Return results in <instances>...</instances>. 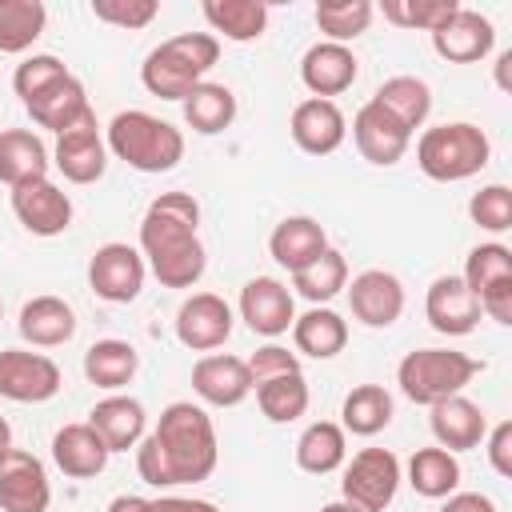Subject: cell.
Returning a JSON list of instances; mask_svg holds the SVG:
<instances>
[{
    "instance_id": "cell-1",
    "label": "cell",
    "mask_w": 512,
    "mask_h": 512,
    "mask_svg": "<svg viewBox=\"0 0 512 512\" xmlns=\"http://www.w3.org/2000/svg\"><path fill=\"white\" fill-rule=\"evenodd\" d=\"M140 480L152 488L172 484H200L216 468V428L208 412L192 400H176L160 412V424L152 436L136 448Z\"/></svg>"
},
{
    "instance_id": "cell-2",
    "label": "cell",
    "mask_w": 512,
    "mask_h": 512,
    "mask_svg": "<svg viewBox=\"0 0 512 512\" xmlns=\"http://www.w3.org/2000/svg\"><path fill=\"white\" fill-rule=\"evenodd\" d=\"M200 204L188 192H160L140 220V256L164 288H192L204 276V244L196 236Z\"/></svg>"
},
{
    "instance_id": "cell-3",
    "label": "cell",
    "mask_w": 512,
    "mask_h": 512,
    "mask_svg": "<svg viewBox=\"0 0 512 512\" xmlns=\"http://www.w3.org/2000/svg\"><path fill=\"white\" fill-rule=\"evenodd\" d=\"M216 60H220V40L212 32H180L148 52L140 80L160 100H184Z\"/></svg>"
},
{
    "instance_id": "cell-4",
    "label": "cell",
    "mask_w": 512,
    "mask_h": 512,
    "mask_svg": "<svg viewBox=\"0 0 512 512\" xmlns=\"http://www.w3.org/2000/svg\"><path fill=\"white\" fill-rule=\"evenodd\" d=\"M104 144H108L112 156H120L136 172H168L184 156L180 128L160 120V116H152V112H140V108L116 112L112 124H108V140Z\"/></svg>"
},
{
    "instance_id": "cell-5",
    "label": "cell",
    "mask_w": 512,
    "mask_h": 512,
    "mask_svg": "<svg viewBox=\"0 0 512 512\" xmlns=\"http://www.w3.org/2000/svg\"><path fill=\"white\" fill-rule=\"evenodd\" d=\"M484 368V360L452 348H416L400 360L396 384L412 404H440L448 396H460V388Z\"/></svg>"
},
{
    "instance_id": "cell-6",
    "label": "cell",
    "mask_w": 512,
    "mask_h": 512,
    "mask_svg": "<svg viewBox=\"0 0 512 512\" xmlns=\"http://www.w3.org/2000/svg\"><path fill=\"white\" fill-rule=\"evenodd\" d=\"M492 156V144L488 136L476 128V124H436L420 136L416 144V164L428 180H440V184H452V180H468L476 176Z\"/></svg>"
},
{
    "instance_id": "cell-7",
    "label": "cell",
    "mask_w": 512,
    "mask_h": 512,
    "mask_svg": "<svg viewBox=\"0 0 512 512\" xmlns=\"http://www.w3.org/2000/svg\"><path fill=\"white\" fill-rule=\"evenodd\" d=\"M396 488H400V460L388 448H360L340 480V496L360 512H384Z\"/></svg>"
},
{
    "instance_id": "cell-8",
    "label": "cell",
    "mask_w": 512,
    "mask_h": 512,
    "mask_svg": "<svg viewBox=\"0 0 512 512\" xmlns=\"http://www.w3.org/2000/svg\"><path fill=\"white\" fill-rule=\"evenodd\" d=\"M88 284L108 304H132L144 288V256L132 244H100L88 260Z\"/></svg>"
},
{
    "instance_id": "cell-9",
    "label": "cell",
    "mask_w": 512,
    "mask_h": 512,
    "mask_svg": "<svg viewBox=\"0 0 512 512\" xmlns=\"http://www.w3.org/2000/svg\"><path fill=\"white\" fill-rule=\"evenodd\" d=\"M48 504L52 484L44 464L24 448H8L0 456V512H48Z\"/></svg>"
},
{
    "instance_id": "cell-10",
    "label": "cell",
    "mask_w": 512,
    "mask_h": 512,
    "mask_svg": "<svg viewBox=\"0 0 512 512\" xmlns=\"http://www.w3.org/2000/svg\"><path fill=\"white\" fill-rule=\"evenodd\" d=\"M60 392V368L56 360L40 352L4 348L0 352V396L16 404H44Z\"/></svg>"
},
{
    "instance_id": "cell-11",
    "label": "cell",
    "mask_w": 512,
    "mask_h": 512,
    "mask_svg": "<svg viewBox=\"0 0 512 512\" xmlns=\"http://www.w3.org/2000/svg\"><path fill=\"white\" fill-rule=\"evenodd\" d=\"M176 336L192 352H212L232 336V308L216 292H196L176 312Z\"/></svg>"
},
{
    "instance_id": "cell-12",
    "label": "cell",
    "mask_w": 512,
    "mask_h": 512,
    "mask_svg": "<svg viewBox=\"0 0 512 512\" xmlns=\"http://www.w3.org/2000/svg\"><path fill=\"white\" fill-rule=\"evenodd\" d=\"M52 164L72 184H96L104 176V168H108V144H104V136L96 128V116H88L76 128H68V132L56 136Z\"/></svg>"
},
{
    "instance_id": "cell-13",
    "label": "cell",
    "mask_w": 512,
    "mask_h": 512,
    "mask_svg": "<svg viewBox=\"0 0 512 512\" xmlns=\"http://www.w3.org/2000/svg\"><path fill=\"white\" fill-rule=\"evenodd\" d=\"M12 212L32 236H60L72 224V200L48 176L12 188Z\"/></svg>"
},
{
    "instance_id": "cell-14",
    "label": "cell",
    "mask_w": 512,
    "mask_h": 512,
    "mask_svg": "<svg viewBox=\"0 0 512 512\" xmlns=\"http://www.w3.org/2000/svg\"><path fill=\"white\" fill-rule=\"evenodd\" d=\"M496 44V32H492V20L472 12V8H456L436 32H432V48L436 56H444L448 64H476L492 52Z\"/></svg>"
},
{
    "instance_id": "cell-15",
    "label": "cell",
    "mask_w": 512,
    "mask_h": 512,
    "mask_svg": "<svg viewBox=\"0 0 512 512\" xmlns=\"http://www.w3.org/2000/svg\"><path fill=\"white\" fill-rule=\"evenodd\" d=\"M352 136H356L360 156H364L368 164H380V168L396 164V160L408 152V140H412V132H408L396 116H388L376 100H368V104L356 112Z\"/></svg>"
},
{
    "instance_id": "cell-16",
    "label": "cell",
    "mask_w": 512,
    "mask_h": 512,
    "mask_svg": "<svg viewBox=\"0 0 512 512\" xmlns=\"http://www.w3.org/2000/svg\"><path fill=\"white\" fill-rule=\"evenodd\" d=\"M348 304H352V316L368 328H388L392 320H400L404 312V288L392 272L384 268H368L360 276H352V288H348Z\"/></svg>"
},
{
    "instance_id": "cell-17",
    "label": "cell",
    "mask_w": 512,
    "mask_h": 512,
    "mask_svg": "<svg viewBox=\"0 0 512 512\" xmlns=\"http://www.w3.org/2000/svg\"><path fill=\"white\" fill-rule=\"evenodd\" d=\"M240 316L256 336H280L296 320L292 292L272 276H256L240 288Z\"/></svg>"
},
{
    "instance_id": "cell-18",
    "label": "cell",
    "mask_w": 512,
    "mask_h": 512,
    "mask_svg": "<svg viewBox=\"0 0 512 512\" xmlns=\"http://www.w3.org/2000/svg\"><path fill=\"white\" fill-rule=\"evenodd\" d=\"M356 72H360V64H356L352 48H348V44H332V40L312 44V48L304 52V60H300V80H304V88H308L312 96H320V100L348 92L352 80H356Z\"/></svg>"
},
{
    "instance_id": "cell-19",
    "label": "cell",
    "mask_w": 512,
    "mask_h": 512,
    "mask_svg": "<svg viewBox=\"0 0 512 512\" xmlns=\"http://www.w3.org/2000/svg\"><path fill=\"white\" fill-rule=\"evenodd\" d=\"M424 312H428V324L436 332H444V336H468L480 324V300L468 292V284L460 276L432 280Z\"/></svg>"
},
{
    "instance_id": "cell-20",
    "label": "cell",
    "mask_w": 512,
    "mask_h": 512,
    "mask_svg": "<svg viewBox=\"0 0 512 512\" xmlns=\"http://www.w3.org/2000/svg\"><path fill=\"white\" fill-rule=\"evenodd\" d=\"M344 132H348L344 112H340L332 100L312 96V100H300L296 112H292V140H296V148L308 152V156H328V152H336V148L344 144Z\"/></svg>"
},
{
    "instance_id": "cell-21",
    "label": "cell",
    "mask_w": 512,
    "mask_h": 512,
    "mask_svg": "<svg viewBox=\"0 0 512 512\" xmlns=\"http://www.w3.org/2000/svg\"><path fill=\"white\" fill-rule=\"evenodd\" d=\"M192 392L212 408H236L252 392L248 364L240 356H204L192 368Z\"/></svg>"
},
{
    "instance_id": "cell-22",
    "label": "cell",
    "mask_w": 512,
    "mask_h": 512,
    "mask_svg": "<svg viewBox=\"0 0 512 512\" xmlns=\"http://www.w3.org/2000/svg\"><path fill=\"white\" fill-rule=\"evenodd\" d=\"M108 444L96 436L92 424H64L56 436H52V460L64 476L72 480H88V476H100L104 464H108Z\"/></svg>"
},
{
    "instance_id": "cell-23",
    "label": "cell",
    "mask_w": 512,
    "mask_h": 512,
    "mask_svg": "<svg viewBox=\"0 0 512 512\" xmlns=\"http://www.w3.org/2000/svg\"><path fill=\"white\" fill-rule=\"evenodd\" d=\"M24 108H28V116H32L40 128H52L56 136L92 116L88 92H84V84H80L72 72H68L64 80H56L52 88H44V92H40L36 100H28Z\"/></svg>"
},
{
    "instance_id": "cell-24",
    "label": "cell",
    "mask_w": 512,
    "mask_h": 512,
    "mask_svg": "<svg viewBox=\"0 0 512 512\" xmlns=\"http://www.w3.org/2000/svg\"><path fill=\"white\" fill-rule=\"evenodd\" d=\"M484 432H488V420L480 404H472L468 396H448L432 404V436L444 452H468L484 440Z\"/></svg>"
},
{
    "instance_id": "cell-25",
    "label": "cell",
    "mask_w": 512,
    "mask_h": 512,
    "mask_svg": "<svg viewBox=\"0 0 512 512\" xmlns=\"http://www.w3.org/2000/svg\"><path fill=\"white\" fill-rule=\"evenodd\" d=\"M324 248H328V236H324V228H320L312 216H284V220L272 228V236H268L272 260H276L280 268H288V272H300V268L312 264Z\"/></svg>"
},
{
    "instance_id": "cell-26",
    "label": "cell",
    "mask_w": 512,
    "mask_h": 512,
    "mask_svg": "<svg viewBox=\"0 0 512 512\" xmlns=\"http://www.w3.org/2000/svg\"><path fill=\"white\" fill-rule=\"evenodd\" d=\"M88 424L108 444V452H128V448L140 444L148 416H144V404L140 400H132V396H108V400H100L88 412Z\"/></svg>"
},
{
    "instance_id": "cell-27",
    "label": "cell",
    "mask_w": 512,
    "mask_h": 512,
    "mask_svg": "<svg viewBox=\"0 0 512 512\" xmlns=\"http://www.w3.org/2000/svg\"><path fill=\"white\" fill-rule=\"evenodd\" d=\"M48 148L36 132L28 128H4L0 132V180L8 188H20L28 180H44L48 176Z\"/></svg>"
},
{
    "instance_id": "cell-28",
    "label": "cell",
    "mask_w": 512,
    "mask_h": 512,
    "mask_svg": "<svg viewBox=\"0 0 512 512\" xmlns=\"http://www.w3.org/2000/svg\"><path fill=\"white\" fill-rule=\"evenodd\" d=\"M72 332H76V312L60 296H32L20 308V336L36 348H56L72 340Z\"/></svg>"
},
{
    "instance_id": "cell-29",
    "label": "cell",
    "mask_w": 512,
    "mask_h": 512,
    "mask_svg": "<svg viewBox=\"0 0 512 512\" xmlns=\"http://www.w3.org/2000/svg\"><path fill=\"white\" fill-rule=\"evenodd\" d=\"M292 340L304 356L312 360H332L336 352H344L348 344V324L340 312L332 308H308L304 316L292 320Z\"/></svg>"
},
{
    "instance_id": "cell-30",
    "label": "cell",
    "mask_w": 512,
    "mask_h": 512,
    "mask_svg": "<svg viewBox=\"0 0 512 512\" xmlns=\"http://www.w3.org/2000/svg\"><path fill=\"white\" fill-rule=\"evenodd\" d=\"M180 104H184V124L192 132H200V136H216L236 120V96H232L228 84L200 80Z\"/></svg>"
},
{
    "instance_id": "cell-31",
    "label": "cell",
    "mask_w": 512,
    "mask_h": 512,
    "mask_svg": "<svg viewBox=\"0 0 512 512\" xmlns=\"http://www.w3.org/2000/svg\"><path fill=\"white\" fill-rule=\"evenodd\" d=\"M200 12L220 36H228L236 44L256 40L268 24V4L264 0H204Z\"/></svg>"
},
{
    "instance_id": "cell-32",
    "label": "cell",
    "mask_w": 512,
    "mask_h": 512,
    "mask_svg": "<svg viewBox=\"0 0 512 512\" xmlns=\"http://www.w3.org/2000/svg\"><path fill=\"white\" fill-rule=\"evenodd\" d=\"M344 452H348V444H344V428L332 424V420H316V424H308V428L300 432V440H296V464H300L304 472H312V476H328V472H336V468L344 464Z\"/></svg>"
},
{
    "instance_id": "cell-33",
    "label": "cell",
    "mask_w": 512,
    "mask_h": 512,
    "mask_svg": "<svg viewBox=\"0 0 512 512\" xmlns=\"http://www.w3.org/2000/svg\"><path fill=\"white\" fill-rule=\"evenodd\" d=\"M372 100H376L388 116H396L408 132H416V128L428 120V112H432V92H428V84L416 80V76H392V80H384Z\"/></svg>"
},
{
    "instance_id": "cell-34",
    "label": "cell",
    "mask_w": 512,
    "mask_h": 512,
    "mask_svg": "<svg viewBox=\"0 0 512 512\" xmlns=\"http://www.w3.org/2000/svg\"><path fill=\"white\" fill-rule=\"evenodd\" d=\"M140 368V356L128 340H96L84 352V376L96 388H124Z\"/></svg>"
},
{
    "instance_id": "cell-35",
    "label": "cell",
    "mask_w": 512,
    "mask_h": 512,
    "mask_svg": "<svg viewBox=\"0 0 512 512\" xmlns=\"http://www.w3.org/2000/svg\"><path fill=\"white\" fill-rule=\"evenodd\" d=\"M408 484L428 500H444L460 484V464L444 448H416L408 460Z\"/></svg>"
},
{
    "instance_id": "cell-36",
    "label": "cell",
    "mask_w": 512,
    "mask_h": 512,
    "mask_svg": "<svg viewBox=\"0 0 512 512\" xmlns=\"http://www.w3.org/2000/svg\"><path fill=\"white\" fill-rule=\"evenodd\" d=\"M340 416H344V432H352V436H376L392 420V396L380 384H356L344 396Z\"/></svg>"
},
{
    "instance_id": "cell-37",
    "label": "cell",
    "mask_w": 512,
    "mask_h": 512,
    "mask_svg": "<svg viewBox=\"0 0 512 512\" xmlns=\"http://www.w3.org/2000/svg\"><path fill=\"white\" fill-rule=\"evenodd\" d=\"M44 24H48V12L40 0H0V52L16 56L32 48Z\"/></svg>"
},
{
    "instance_id": "cell-38",
    "label": "cell",
    "mask_w": 512,
    "mask_h": 512,
    "mask_svg": "<svg viewBox=\"0 0 512 512\" xmlns=\"http://www.w3.org/2000/svg\"><path fill=\"white\" fill-rule=\"evenodd\" d=\"M256 404L272 424H292L308 412V384L300 372L272 376V380L256 384Z\"/></svg>"
},
{
    "instance_id": "cell-39",
    "label": "cell",
    "mask_w": 512,
    "mask_h": 512,
    "mask_svg": "<svg viewBox=\"0 0 512 512\" xmlns=\"http://www.w3.org/2000/svg\"><path fill=\"white\" fill-rule=\"evenodd\" d=\"M344 284H348V260H344L336 248H324L312 264H304L300 272H292V288H296L304 300H312V304L332 300Z\"/></svg>"
},
{
    "instance_id": "cell-40",
    "label": "cell",
    "mask_w": 512,
    "mask_h": 512,
    "mask_svg": "<svg viewBox=\"0 0 512 512\" xmlns=\"http://www.w3.org/2000/svg\"><path fill=\"white\" fill-rule=\"evenodd\" d=\"M372 12L376 8L368 0H320L316 4V28L332 44H344V40H356L360 32H368Z\"/></svg>"
},
{
    "instance_id": "cell-41",
    "label": "cell",
    "mask_w": 512,
    "mask_h": 512,
    "mask_svg": "<svg viewBox=\"0 0 512 512\" xmlns=\"http://www.w3.org/2000/svg\"><path fill=\"white\" fill-rule=\"evenodd\" d=\"M508 276H512V252L504 244H476L468 252V260H464V276L460 280L468 284L472 296H480L488 284L508 280Z\"/></svg>"
},
{
    "instance_id": "cell-42",
    "label": "cell",
    "mask_w": 512,
    "mask_h": 512,
    "mask_svg": "<svg viewBox=\"0 0 512 512\" xmlns=\"http://www.w3.org/2000/svg\"><path fill=\"white\" fill-rule=\"evenodd\" d=\"M460 4L456 0H384V20L400 24V28H424L436 32Z\"/></svg>"
},
{
    "instance_id": "cell-43",
    "label": "cell",
    "mask_w": 512,
    "mask_h": 512,
    "mask_svg": "<svg viewBox=\"0 0 512 512\" xmlns=\"http://www.w3.org/2000/svg\"><path fill=\"white\" fill-rule=\"evenodd\" d=\"M468 216L484 232H508L512 228V188L508 184H488L468 200Z\"/></svg>"
},
{
    "instance_id": "cell-44",
    "label": "cell",
    "mask_w": 512,
    "mask_h": 512,
    "mask_svg": "<svg viewBox=\"0 0 512 512\" xmlns=\"http://www.w3.org/2000/svg\"><path fill=\"white\" fill-rule=\"evenodd\" d=\"M68 76V68L56 60V56H28L16 72H12V88H16V96L28 104V100H36L44 88H52L56 80H64Z\"/></svg>"
},
{
    "instance_id": "cell-45",
    "label": "cell",
    "mask_w": 512,
    "mask_h": 512,
    "mask_svg": "<svg viewBox=\"0 0 512 512\" xmlns=\"http://www.w3.org/2000/svg\"><path fill=\"white\" fill-rule=\"evenodd\" d=\"M156 12H160L156 0H92V16H96V20L116 24V28H128V32L152 24Z\"/></svg>"
},
{
    "instance_id": "cell-46",
    "label": "cell",
    "mask_w": 512,
    "mask_h": 512,
    "mask_svg": "<svg viewBox=\"0 0 512 512\" xmlns=\"http://www.w3.org/2000/svg\"><path fill=\"white\" fill-rule=\"evenodd\" d=\"M244 364H248L252 388H256V384H264V380H272V376L300 372V360H296L288 348H280V344H264V348H256V352H252V360H244Z\"/></svg>"
},
{
    "instance_id": "cell-47",
    "label": "cell",
    "mask_w": 512,
    "mask_h": 512,
    "mask_svg": "<svg viewBox=\"0 0 512 512\" xmlns=\"http://www.w3.org/2000/svg\"><path fill=\"white\" fill-rule=\"evenodd\" d=\"M476 300H480V312H484V316H492L496 324H512V276L488 284Z\"/></svg>"
},
{
    "instance_id": "cell-48",
    "label": "cell",
    "mask_w": 512,
    "mask_h": 512,
    "mask_svg": "<svg viewBox=\"0 0 512 512\" xmlns=\"http://www.w3.org/2000/svg\"><path fill=\"white\" fill-rule=\"evenodd\" d=\"M488 436V464L496 468V476H512V420H500Z\"/></svg>"
},
{
    "instance_id": "cell-49",
    "label": "cell",
    "mask_w": 512,
    "mask_h": 512,
    "mask_svg": "<svg viewBox=\"0 0 512 512\" xmlns=\"http://www.w3.org/2000/svg\"><path fill=\"white\" fill-rule=\"evenodd\" d=\"M440 512H496V504L480 492H452V496H444Z\"/></svg>"
},
{
    "instance_id": "cell-50",
    "label": "cell",
    "mask_w": 512,
    "mask_h": 512,
    "mask_svg": "<svg viewBox=\"0 0 512 512\" xmlns=\"http://www.w3.org/2000/svg\"><path fill=\"white\" fill-rule=\"evenodd\" d=\"M152 508H156V512H220L216 504H208V500H188V496H160V500H152Z\"/></svg>"
},
{
    "instance_id": "cell-51",
    "label": "cell",
    "mask_w": 512,
    "mask_h": 512,
    "mask_svg": "<svg viewBox=\"0 0 512 512\" xmlns=\"http://www.w3.org/2000/svg\"><path fill=\"white\" fill-rule=\"evenodd\" d=\"M108 512H156V508H152V500H144V496H116V500L108 504Z\"/></svg>"
},
{
    "instance_id": "cell-52",
    "label": "cell",
    "mask_w": 512,
    "mask_h": 512,
    "mask_svg": "<svg viewBox=\"0 0 512 512\" xmlns=\"http://www.w3.org/2000/svg\"><path fill=\"white\" fill-rule=\"evenodd\" d=\"M508 64H512V52H504L500 60H496V84L508 92Z\"/></svg>"
},
{
    "instance_id": "cell-53",
    "label": "cell",
    "mask_w": 512,
    "mask_h": 512,
    "mask_svg": "<svg viewBox=\"0 0 512 512\" xmlns=\"http://www.w3.org/2000/svg\"><path fill=\"white\" fill-rule=\"evenodd\" d=\"M8 448H12V428H8V420L0 416V456H4Z\"/></svg>"
},
{
    "instance_id": "cell-54",
    "label": "cell",
    "mask_w": 512,
    "mask_h": 512,
    "mask_svg": "<svg viewBox=\"0 0 512 512\" xmlns=\"http://www.w3.org/2000/svg\"><path fill=\"white\" fill-rule=\"evenodd\" d=\"M320 512H360V508H352L348 500H332V504H324Z\"/></svg>"
},
{
    "instance_id": "cell-55",
    "label": "cell",
    "mask_w": 512,
    "mask_h": 512,
    "mask_svg": "<svg viewBox=\"0 0 512 512\" xmlns=\"http://www.w3.org/2000/svg\"><path fill=\"white\" fill-rule=\"evenodd\" d=\"M0 312H4V304H0Z\"/></svg>"
}]
</instances>
